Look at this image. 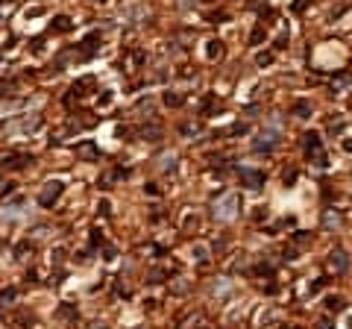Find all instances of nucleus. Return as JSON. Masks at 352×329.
I'll return each mask as SVG.
<instances>
[{"label": "nucleus", "instance_id": "obj_6", "mask_svg": "<svg viewBox=\"0 0 352 329\" xmlns=\"http://www.w3.org/2000/svg\"><path fill=\"white\" fill-rule=\"evenodd\" d=\"M241 182H244V188L258 191V188H264V173L252 171V168H241Z\"/></svg>", "mask_w": 352, "mask_h": 329}, {"label": "nucleus", "instance_id": "obj_35", "mask_svg": "<svg viewBox=\"0 0 352 329\" xmlns=\"http://www.w3.org/2000/svg\"><path fill=\"white\" fill-rule=\"evenodd\" d=\"M144 194H150V197H159V185L147 182V185H144Z\"/></svg>", "mask_w": 352, "mask_h": 329}, {"label": "nucleus", "instance_id": "obj_32", "mask_svg": "<svg viewBox=\"0 0 352 329\" xmlns=\"http://www.w3.org/2000/svg\"><path fill=\"white\" fill-rule=\"evenodd\" d=\"M215 109H218V100L215 97H205V115H212Z\"/></svg>", "mask_w": 352, "mask_h": 329}, {"label": "nucleus", "instance_id": "obj_22", "mask_svg": "<svg viewBox=\"0 0 352 329\" xmlns=\"http://www.w3.org/2000/svg\"><path fill=\"white\" fill-rule=\"evenodd\" d=\"M261 41H264V30H261V27H255V30H252V35H250V44H252V47H258Z\"/></svg>", "mask_w": 352, "mask_h": 329}, {"label": "nucleus", "instance_id": "obj_21", "mask_svg": "<svg viewBox=\"0 0 352 329\" xmlns=\"http://www.w3.org/2000/svg\"><path fill=\"white\" fill-rule=\"evenodd\" d=\"M162 279H168V271H162V268H156V271H150V277H147V282H162Z\"/></svg>", "mask_w": 352, "mask_h": 329}, {"label": "nucleus", "instance_id": "obj_24", "mask_svg": "<svg viewBox=\"0 0 352 329\" xmlns=\"http://www.w3.org/2000/svg\"><path fill=\"white\" fill-rule=\"evenodd\" d=\"M270 62H273V53H258V56H255V65H258V68H267Z\"/></svg>", "mask_w": 352, "mask_h": 329}, {"label": "nucleus", "instance_id": "obj_12", "mask_svg": "<svg viewBox=\"0 0 352 329\" xmlns=\"http://www.w3.org/2000/svg\"><path fill=\"white\" fill-rule=\"evenodd\" d=\"M53 33H71L74 30V21L67 15H59V18H53V27H50Z\"/></svg>", "mask_w": 352, "mask_h": 329}, {"label": "nucleus", "instance_id": "obj_37", "mask_svg": "<svg viewBox=\"0 0 352 329\" xmlns=\"http://www.w3.org/2000/svg\"><path fill=\"white\" fill-rule=\"evenodd\" d=\"M162 218H165V215H162V209H153V212H150V221H153V224H159Z\"/></svg>", "mask_w": 352, "mask_h": 329}, {"label": "nucleus", "instance_id": "obj_30", "mask_svg": "<svg viewBox=\"0 0 352 329\" xmlns=\"http://www.w3.org/2000/svg\"><path fill=\"white\" fill-rule=\"evenodd\" d=\"M194 256L205 265V261H208V250H205V247H194Z\"/></svg>", "mask_w": 352, "mask_h": 329}, {"label": "nucleus", "instance_id": "obj_46", "mask_svg": "<svg viewBox=\"0 0 352 329\" xmlns=\"http://www.w3.org/2000/svg\"><path fill=\"white\" fill-rule=\"evenodd\" d=\"M141 329H144V326H141Z\"/></svg>", "mask_w": 352, "mask_h": 329}, {"label": "nucleus", "instance_id": "obj_23", "mask_svg": "<svg viewBox=\"0 0 352 329\" xmlns=\"http://www.w3.org/2000/svg\"><path fill=\"white\" fill-rule=\"evenodd\" d=\"M12 12H15V3H0V24L12 15Z\"/></svg>", "mask_w": 352, "mask_h": 329}, {"label": "nucleus", "instance_id": "obj_40", "mask_svg": "<svg viewBox=\"0 0 352 329\" xmlns=\"http://www.w3.org/2000/svg\"><path fill=\"white\" fill-rule=\"evenodd\" d=\"M109 212H112V203H109V200H103V203H100V215H109Z\"/></svg>", "mask_w": 352, "mask_h": 329}, {"label": "nucleus", "instance_id": "obj_34", "mask_svg": "<svg viewBox=\"0 0 352 329\" xmlns=\"http://www.w3.org/2000/svg\"><path fill=\"white\" fill-rule=\"evenodd\" d=\"M3 91H15V83L12 80H3L0 83V97H3Z\"/></svg>", "mask_w": 352, "mask_h": 329}, {"label": "nucleus", "instance_id": "obj_41", "mask_svg": "<svg viewBox=\"0 0 352 329\" xmlns=\"http://www.w3.org/2000/svg\"><path fill=\"white\" fill-rule=\"evenodd\" d=\"M15 188V185H12V182H3V185H0V194H3V197H6V194H9V191Z\"/></svg>", "mask_w": 352, "mask_h": 329}, {"label": "nucleus", "instance_id": "obj_39", "mask_svg": "<svg viewBox=\"0 0 352 329\" xmlns=\"http://www.w3.org/2000/svg\"><path fill=\"white\" fill-rule=\"evenodd\" d=\"M88 256H91V250H80V253H77V261L83 265V261H88Z\"/></svg>", "mask_w": 352, "mask_h": 329}, {"label": "nucleus", "instance_id": "obj_7", "mask_svg": "<svg viewBox=\"0 0 352 329\" xmlns=\"http://www.w3.org/2000/svg\"><path fill=\"white\" fill-rule=\"evenodd\" d=\"M97 44H100V33H91V35H85L83 41L77 44V53H80V59H91V56L97 53Z\"/></svg>", "mask_w": 352, "mask_h": 329}, {"label": "nucleus", "instance_id": "obj_5", "mask_svg": "<svg viewBox=\"0 0 352 329\" xmlns=\"http://www.w3.org/2000/svg\"><path fill=\"white\" fill-rule=\"evenodd\" d=\"M35 159L30 153H12V156L0 159V168H6V171H24L27 165H33Z\"/></svg>", "mask_w": 352, "mask_h": 329}, {"label": "nucleus", "instance_id": "obj_38", "mask_svg": "<svg viewBox=\"0 0 352 329\" xmlns=\"http://www.w3.org/2000/svg\"><path fill=\"white\" fill-rule=\"evenodd\" d=\"M297 256H300L297 247H285V259H297Z\"/></svg>", "mask_w": 352, "mask_h": 329}, {"label": "nucleus", "instance_id": "obj_18", "mask_svg": "<svg viewBox=\"0 0 352 329\" xmlns=\"http://www.w3.org/2000/svg\"><path fill=\"white\" fill-rule=\"evenodd\" d=\"M326 309H329V312H340V309H343V300H340V297H326Z\"/></svg>", "mask_w": 352, "mask_h": 329}, {"label": "nucleus", "instance_id": "obj_16", "mask_svg": "<svg viewBox=\"0 0 352 329\" xmlns=\"http://www.w3.org/2000/svg\"><path fill=\"white\" fill-rule=\"evenodd\" d=\"M15 300H18V291H15V288H3V291H0V306H12Z\"/></svg>", "mask_w": 352, "mask_h": 329}, {"label": "nucleus", "instance_id": "obj_27", "mask_svg": "<svg viewBox=\"0 0 352 329\" xmlns=\"http://www.w3.org/2000/svg\"><path fill=\"white\" fill-rule=\"evenodd\" d=\"M297 176H300L297 168H285V185H294V182H297Z\"/></svg>", "mask_w": 352, "mask_h": 329}, {"label": "nucleus", "instance_id": "obj_31", "mask_svg": "<svg viewBox=\"0 0 352 329\" xmlns=\"http://www.w3.org/2000/svg\"><path fill=\"white\" fill-rule=\"evenodd\" d=\"M317 329H335L332 317H317Z\"/></svg>", "mask_w": 352, "mask_h": 329}, {"label": "nucleus", "instance_id": "obj_1", "mask_svg": "<svg viewBox=\"0 0 352 329\" xmlns=\"http://www.w3.org/2000/svg\"><path fill=\"white\" fill-rule=\"evenodd\" d=\"M302 150H305V156L314 162V168H326V156H323V144H320L317 133H305L302 136Z\"/></svg>", "mask_w": 352, "mask_h": 329}, {"label": "nucleus", "instance_id": "obj_17", "mask_svg": "<svg viewBox=\"0 0 352 329\" xmlns=\"http://www.w3.org/2000/svg\"><path fill=\"white\" fill-rule=\"evenodd\" d=\"M220 50H223V41H218V38H215V41H208V50H205V56H208V59H218Z\"/></svg>", "mask_w": 352, "mask_h": 329}, {"label": "nucleus", "instance_id": "obj_25", "mask_svg": "<svg viewBox=\"0 0 352 329\" xmlns=\"http://www.w3.org/2000/svg\"><path fill=\"white\" fill-rule=\"evenodd\" d=\"M112 100H115V94H112V91L106 88V91H100V100H97V103H100L103 109H106V106H112Z\"/></svg>", "mask_w": 352, "mask_h": 329}, {"label": "nucleus", "instance_id": "obj_9", "mask_svg": "<svg viewBox=\"0 0 352 329\" xmlns=\"http://www.w3.org/2000/svg\"><path fill=\"white\" fill-rule=\"evenodd\" d=\"M138 139H144V141H162V126H153V123L138 126Z\"/></svg>", "mask_w": 352, "mask_h": 329}, {"label": "nucleus", "instance_id": "obj_36", "mask_svg": "<svg viewBox=\"0 0 352 329\" xmlns=\"http://www.w3.org/2000/svg\"><path fill=\"white\" fill-rule=\"evenodd\" d=\"M255 274H261V277H270V274H273V268H270V265H258V268H255Z\"/></svg>", "mask_w": 352, "mask_h": 329}, {"label": "nucleus", "instance_id": "obj_45", "mask_svg": "<svg viewBox=\"0 0 352 329\" xmlns=\"http://www.w3.org/2000/svg\"><path fill=\"white\" fill-rule=\"evenodd\" d=\"M91 329H109V326H103V323H97V326H91Z\"/></svg>", "mask_w": 352, "mask_h": 329}, {"label": "nucleus", "instance_id": "obj_10", "mask_svg": "<svg viewBox=\"0 0 352 329\" xmlns=\"http://www.w3.org/2000/svg\"><path fill=\"white\" fill-rule=\"evenodd\" d=\"M77 156H80V159H85V162H94V159L100 156V150H97V147H94L91 141H83V144L77 147Z\"/></svg>", "mask_w": 352, "mask_h": 329}, {"label": "nucleus", "instance_id": "obj_2", "mask_svg": "<svg viewBox=\"0 0 352 329\" xmlns=\"http://www.w3.org/2000/svg\"><path fill=\"white\" fill-rule=\"evenodd\" d=\"M235 215H238V194H226L215 206V218L218 221H232Z\"/></svg>", "mask_w": 352, "mask_h": 329}, {"label": "nucleus", "instance_id": "obj_4", "mask_svg": "<svg viewBox=\"0 0 352 329\" xmlns=\"http://www.w3.org/2000/svg\"><path fill=\"white\" fill-rule=\"evenodd\" d=\"M62 182H47L44 188L38 191V206H44V209H50L56 206V200H59V194H62Z\"/></svg>", "mask_w": 352, "mask_h": 329}, {"label": "nucleus", "instance_id": "obj_28", "mask_svg": "<svg viewBox=\"0 0 352 329\" xmlns=\"http://www.w3.org/2000/svg\"><path fill=\"white\" fill-rule=\"evenodd\" d=\"M194 226H197V215H194V212H191V215H188V218H185L182 229H185V232H191V229H194Z\"/></svg>", "mask_w": 352, "mask_h": 329}, {"label": "nucleus", "instance_id": "obj_44", "mask_svg": "<svg viewBox=\"0 0 352 329\" xmlns=\"http://www.w3.org/2000/svg\"><path fill=\"white\" fill-rule=\"evenodd\" d=\"M343 150H346V153H352V139H346V141H343Z\"/></svg>", "mask_w": 352, "mask_h": 329}, {"label": "nucleus", "instance_id": "obj_15", "mask_svg": "<svg viewBox=\"0 0 352 329\" xmlns=\"http://www.w3.org/2000/svg\"><path fill=\"white\" fill-rule=\"evenodd\" d=\"M294 115H297V118H308V115H311V103H308V100H297V103H294Z\"/></svg>", "mask_w": 352, "mask_h": 329}, {"label": "nucleus", "instance_id": "obj_33", "mask_svg": "<svg viewBox=\"0 0 352 329\" xmlns=\"http://www.w3.org/2000/svg\"><path fill=\"white\" fill-rule=\"evenodd\" d=\"M305 6H308V0H294V3H291V12H302Z\"/></svg>", "mask_w": 352, "mask_h": 329}, {"label": "nucleus", "instance_id": "obj_20", "mask_svg": "<svg viewBox=\"0 0 352 329\" xmlns=\"http://www.w3.org/2000/svg\"><path fill=\"white\" fill-rule=\"evenodd\" d=\"M337 221H340V218H337V215L332 212V209H329V212L323 215V226H329V229H335V226H337Z\"/></svg>", "mask_w": 352, "mask_h": 329}, {"label": "nucleus", "instance_id": "obj_29", "mask_svg": "<svg viewBox=\"0 0 352 329\" xmlns=\"http://www.w3.org/2000/svg\"><path fill=\"white\" fill-rule=\"evenodd\" d=\"M27 253H30V241H21V244L15 247V256L21 259V256H27Z\"/></svg>", "mask_w": 352, "mask_h": 329}, {"label": "nucleus", "instance_id": "obj_26", "mask_svg": "<svg viewBox=\"0 0 352 329\" xmlns=\"http://www.w3.org/2000/svg\"><path fill=\"white\" fill-rule=\"evenodd\" d=\"M294 241L300 244V247H308V244H311V232H297V235H294Z\"/></svg>", "mask_w": 352, "mask_h": 329}, {"label": "nucleus", "instance_id": "obj_3", "mask_svg": "<svg viewBox=\"0 0 352 329\" xmlns=\"http://www.w3.org/2000/svg\"><path fill=\"white\" fill-rule=\"evenodd\" d=\"M279 139H282V136H279L276 129H273V133H270V129H264V133H258V136H255V141H252V150H255V153H270V150H276Z\"/></svg>", "mask_w": 352, "mask_h": 329}, {"label": "nucleus", "instance_id": "obj_8", "mask_svg": "<svg viewBox=\"0 0 352 329\" xmlns=\"http://www.w3.org/2000/svg\"><path fill=\"white\" fill-rule=\"evenodd\" d=\"M329 268H332V271H337V274H343V271L349 268V256H346L343 250H335V253L329 256Z\"/></svg>", "mask_w": 352, "mask_h": 329}, {"label": "nucleus", "instance_id": "obj_19", "mask_svg": "<svg viewBox=\"0 0 352 329\" xmlns=\"http://www.w3.org/2000/svg\"><path fill=\"white\" fill-rule=\"evenodd\" d=\"M100 253H103V259H106V261H112L117 256V247H115V244H103Z\"/></svg>", "mask_w": 352, "mask_h": 329}, {"label": "nucleus", "instance_id": "obj_13", "mask_svg": "<svg viewBox=\"0 0 352 329\" xmlns=\"http://www.w3.org/2000/svg\"><path fill=\"white\" fill-rule=\"evenodd\" d=\"M156 165H159V171L162 173H170L173 171V165H176V153H165V156L156 159Z\"/></svg>", "mask_w": 352, "mask_h": 329}, {"label": "nucleus", "instance_id": "obj_43", "mask_svg": "<svg viewBox=\"0 0 352 329\" xmlns=\"http://www.w3.org/2000/svg\"><path fill=\"white\" fill-rule=\"evenodd\" d=\"M285 44H288V35L282 33V35H279V38H276V47H285Z\"/></svg>", "mask_w": 352, "mask_h": 329}, {"label": "nucleus", "instance_id": "obj_11", "mask_svg": "<svg viewBox=\"0 0 352 329\" xmlns=\"http://www.w3.org/2000/svg\"><path fill=\"white\" fill-rule=\"evenodd\" d=\"M56 320H77V306L74 303H59V309H56Z\"/></svg>", "mask_w": 352, "mask_h": 329}, {"label": "nucleus", "instance_id": "obj_14", "mask_svg": "<svg viewBox=\"0 0 352 329\" xmlns=\"http://www.w3.org/2000/svg\"><path fill=\"white\" fill-rule=\"evenodd\" d=\"M185 103V94H179V91H168L165 94V106L168 109H176V106H182Z\"/></svg>", "mask_w": 352, "mask_h": 329}, {"label": "nucleus", "instance_id": "obj_42", "mask_svg": "<svg viewBox=\"0 0 352 329\" xmlns=\"http://www.w3.org/2000/svg\"><path fill=\"white\" fill-rule=\"evenodd\" d=\"M326 282H329V279H314V285H311V291H320V288H323Z\"/></svg>", "mask_w": 352, "mask_h": 329}]
</instances>
